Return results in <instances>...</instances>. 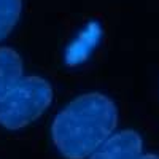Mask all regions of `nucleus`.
I'll list each match as a JSON object with an SVG mask.
<instances>
[{"mask_svg":"<svg viewBox=\"0 0 159 159\" xmlns=\"http://www.w3.org/2000/svg\"><path fill=\"white\" fill-rule=\"evenodd\" d=\"M116 126L115 102L102 92H86L56 115L51 139L65 159H86L113 134Z\"/></svg>","mask_w":159,"mask_h":159,"instance_id":"f257e3e1","label":"nucleus"},{"mask_svg":"<svg viewBox=\"0 0 159 159\" xmlns=\"http://www.w3.org/2000/svg\"><path fill=\"white\" fill-rule=\"evenodd\" d=\"M52 102V88L42 76H22L0 99V126L7 130L27 127Z\"/></svg>","mask_w":159,"mask_h":159,"instance_id":"f03ea898","label":"nucleus"},{"mask_svg":"<svg viewBox=\"0 0 159 159\" xmlns=\"http://www.w3.org/2000/svg\"><path fill=\"white\" fill-rule=\"evenodd\" d=\"M143 150L142 137L132 129L110 135L88 159H137Z\"/></svg>","mask_w":159,"mask_h":159,"instance_id":"7ed1b4c3","label":"nucleus"},{"mask_svg":"<svg viewBox=\"0 0 159 159\" xmlns=\"http://www.w3.org/2000/svg\"><path fill=\"white\" fill-rule=\"evenodd\" d=\"M22 59L16 49L0 46V99L21 81Z\"/></svg>","mask_w":159,"mask_h":159,"instance_id":"20e7f679","label":"nucleus"},{"mask_svg":"<svg viewBox=\"0 0 159 159\" xmlns=\"http://www.w3.org/2000/svg\"><path fill=\"white\" fill-rule=\"evenodd\" d=\"M22 13V0H0V42L11 34Z\"/></svg>","mask_w":159,"mask_h":159,"instance_id":"39448f33","label":"nucleus"},{"mask_svg":"<svg viewBox=\"0 0 159 159\" xmlns=\"http://www.w3.org/2000/svg\"><path fill=\"white\" fill-rule=\"evenodd\" d=\"M137 159H159V156L153 154V153H148V154H140Z\"/></svg>","mask_w":159,"mask_h":159,"instance_id":"423d86ee","label":"nucleus"}]
</instances>
